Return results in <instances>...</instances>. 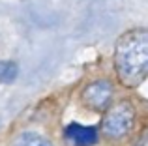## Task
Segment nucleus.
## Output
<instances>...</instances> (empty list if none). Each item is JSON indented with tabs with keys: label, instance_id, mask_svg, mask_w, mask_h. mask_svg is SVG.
<instances>
[{
	"label": "nucleus",
	"instance_id": "obj_1",
	"mask_svg": "<svg viewBox=\"0 0 148 146\" xmlns=\"http://www.w3.org/2000/svg\"><path fill=\"white\" fill-rule=\"evenodd\" d=\"M114 70L126 88H135L148 77V28L122 34L114 49Z\"/></svg>",
	"mask_w": 148,
	"mask_h": 146
},
{
	"label": "nucleus",
	"instance_id": "obj_2",
	"mask_svg": "<svg viewBox=\"0 0 148 146\" xmlns=\"http://www.w3.org/2000/svg\"><path fill=\"white\" fill-rule=\"evenodd\" d=\"M135 109L130 101H118L105 113L101 120V133L107 139H122L133 129Z\"/></svg>",
	"mask_w": 148,
	"mask_h": 146
},
{
	"label": "nucleus",
	"instance_id": "obj_3",
	"mask_svg": "<svg viewBox=\"0 0 148 146\" xmlns=\"http://www.w3.org/2000/svg\"><path fill=\"white\" fill-rule=\"evenodd\" d=\"M112 94H114V88L109 83L107 79H98L94 83H90L86 88L83 90V103L88 107L90 111L101 113V111H107L109 105L112 101Z\"/></svg>",
	"mask_w": 148,
	"mask_h": 146
},
{
	"label": "nucleus",
	"instance_id": "obj_4",
	"mask_svg": "<svg viewBox=\"0 0 148 146\" xmlns=\"http://www.w3.org/2000/svg\"><path fill=\"white\" fill-rule=\"evenodd\" d=\"M66 137L75 146H92L98 143V129L81 124H69L66 128Z\"/></svg>",
	"mask_w": 148,
	"mask_h": 146
},
{
	"label": "nucleus",
	"instance_id": "obj_5",
	"mask_svg": "<svg viewBox=\"0 0 148 146\" xmlns=\"http://www.w3.org/2000/svg\"><path fill=\"white\" fill-rule=\"evenodd\" d=\"M13 146H53L49 139H45L43 135L34 131H25L15 139Z\"/></svg>",
	"mask_w": 148,
	"mask_h": 146
},
{
	"label": "nucleus",
	"instance_id": "obj_6",
	"mask_svg": "<svg viewBox=\"0 0 148 146\" xmlns=\"http://www.w3.org/2000/svg\"><path fill=\"white\" fill-rule=\"evenodd\" d=\"M17 77V66L13 62H0V83L8 84Z\"/></svg>",
	"mask_w": 148,
	"mask_h": 146
},
{
	"label": "nucleus",
	"instance_id": "obj_7",
	"mask_svg": "<svg viewBox=\"0 0 148 146\" xmlns=\"http://www.w3.org/2000/svg\"><path fill=\"white\" fill-rule=\"evenodd\" d=\"M137 146H148V128H145L141 131V135L137 139Z\"/></svg>",
	"mask_w": 148,
	"mask_h": 146
}]
</instances>
